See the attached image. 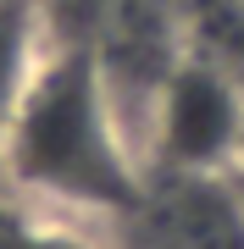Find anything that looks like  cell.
<instances>
[{"label":"cell","mask_w":244,"mask_h":249,"mask_svg":"<svg viewBox=\"0 0 244 249\" xmlns=\"http://www.w3.org/2000/svg\"><path fill=\"white\" fill-rule=\"evenodd\" d=\"M145 183V155L89 45L56 39L0 139V188L117 232L139 211Z\"/></svg>","instance_id":"1"},{"label":"cell","mask_w":244,"mask_h":249,"mask_svg":"<svg viewBox=\"0 0 244 249\" xmlns=\"http://www.w3.org/2000/svg\"><path fill=\"white\" fill-rule=\"evenodd\" d=\"M244 155V89L183 55L145 122V178H227Z\"/></svg>","instance_id":"2"},{"label":"cell","mask_w":244,"mask_h":249,"mask_svg":"<svg viewBox=\"0 0 244 249\" xmlns=\"http://www.w3.org/2000/svg\"><path fill=\"white\" fill-rule=\"evenodd\" d=\"M117 249H244V199L227 178H172L155 172L145 199L111 232Z\"/></svg>","instance_id":"3"},{"label":"cell","mask_w":244,"mask_h":249,"mask_svg":"<svg viewBox=\"0 0 244 249\" xmlns=\"http://www.w3.org/2000/svg\"><path fill=\"white\" fill-rule=\"evenodd\" d=\"M50 45H56V28L39 0H0V139H6L34 72L45 67Z\"/></svg>","instance_id":"4"},{"label":"cell","mask_w":244,"mask_h":249,"mask_svg":"<svg viewBox=\"0 0 244 249\" xmlns=\"http://www.w3.org/2000/svg\"><path fill=\"white\" fill-rule=\"evenodd\" d=\"M183 55L244 89V0H178Z\"/></svg>","instance_id":"5"},{"label":"cell","mask_w":244,"mask_h":249,"mask_svg":"<svg viewBox=\"0 0 244 249\" xmlns=\"http://www.w3.org/2000/svg\"><path fill=\"white\" fill-rule=\"evenodd\" d=\"M0 249H117L106 227H89L78 216L28 205L0 188Z\"/></svg>","instance_id":"6"},{"label":"cell","mask_w":244,"mask_h":249,"mask_svg":"<svg viewBox=\"0 0 244 249\" xmlns=\"http://www.w3.org/2000/svg\"><path fill=\"white\" fill-rule=\"evenodd\" d=\"M233 183H239V199H244V172H233Z\"/></svg>","instance_id":"7"},{"label":"cell","mask_w":244,"mask_h":249,"mask_svg":"<svg viewBox=\"0 0 244 249\" xmlns=\"http://www.w3.org/2000/svg\"><path fill=\"white\" fill-rule=\"evenodd\" d=\"M239 172H244V155H239Z\"/></svg>","instance_id":"8"}]
</instances>
